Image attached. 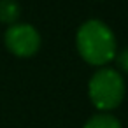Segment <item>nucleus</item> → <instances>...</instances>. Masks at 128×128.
<instances>
[{
    "label": "nucleus",
    "instance_id": "nucleus-3",
    "mask_svg": "<svg viewBox=\"0 0 128 128\" xmlns=\"http://www.w3.org/2000/svg\"><path fill=\"white\" fill-rule=\"evenodd\" d=\"M40 34L30 23H14L4 34V44L11 54L18 58H30L40 49Z\"/></svg>",
    "mask_w": 128,
    "mask_h": 128
},
{
    "label": "nucleus",
    "instance_id": "nucleus-4",
    "mask_svg": "<svg viewBox=\"0 0 128 128\" xmlns=\"http://www.w3.org/2000/svg\"><path fill=\"white\" fill-rule=\"evenodd\" d=\"M21 16V6L16 0H0V23L2 25H14Z\"/></svg>",
    "mask_w": 128,
    "mask_h": 128
},
{
    "label": "nucleus",
    "instance_id": "nucleus-6",
    "mask_svg": "<svg viewBox=\"0 0 128 128\" xmlns=\"http://www.w3.org/2000/svg\"><path fill=\"white\" fill-rule=\"evenodd\" d=\"M116 62H118V67H119L124 74H128V48H124L121 53H118Z\"/></svg>",
    "mask_w": 128,
    "mask_h": 128
},
{
    "label": "nucleus",
    "instance_id": "nucleus-1",
    "mask_svg": "<svg viewBox=\"0 0 128 128\" xmlns=\"http://www.w3.org/2000/svg\"><path fill=\"white\" fill-rule=\"evenodd\" d=\"M76 48L86 63L100 68L116 58L118 44L116 35L109 25L100 20H86L77 28Z\"/></svg>",
    "mask_w": 128,
    "mask_h": 128
},
{
    "label": "nucleus",
    "instance_id": "nucleus-5",
    "mask_svg": "<svg viewBox=\"0 0 128 128\" xmlns=\"http://www.w3.org/2000/svg\"><path fill=\"white\" fill-rule=\"evenodd\" d=\"M82 128H121V123L110 112H98V114L91 116L84 123Z\"/></svg>",
    "mask_w": 128,
    "mask_h": 128
},
{
    "label": "nucleus",
    "instance_id": "nucleus-2",
    "mask_svg": "<svg viewBox=\"0 0 128 128\" xmlns=\"http://www.w3.org/2000/svg\"><path fill=\"white\" fill-rule=\"evenodd\" d=\"M126 93V84L119 70L110 67H100L88 82V95L91 104L100 112L116 109Z\"/></svg>",
    "mask_w": 128,
    "mask_h": 128
}]
</instances>
